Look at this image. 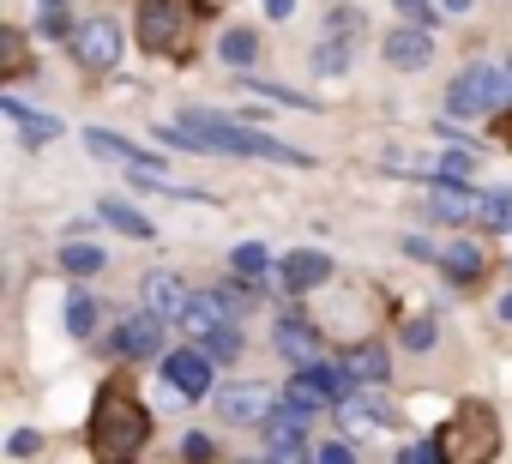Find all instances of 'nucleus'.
<instances>
[{"label": "nucleus", "instance_id": "ddd939ff", "mask_svg": "<svg viewBox=\"0 0 512 464\" xmlns=\"http://www.w3.org/2000/svg\"><path fill=\"white\" fill-rule=\"evenodd\" d=\"M217 410H223V422H241V428H253V422H272V392H260V386H223L217 392Z\"/></svg>", "mask_w": 512, "mask_h": 464}, {"label": "nucleus", "instance_id": "c9c22d12", "mask_svg": "<svg viewBox=\"0 0 512 464\" xmlns=\"http://www.w3.org/2000/svg\"><path fill=\"white\" fill-rule=\"evenodd\" d=\"M31 452H43V434L37 428H19L13 434V458H31Z\"/></svg>", "mask_w": 512, "mask_h": 464}, {"label": "nucleus", "instance_id": "20e7f679", "mask_svg": "<svg viewBox=\"0 0 512 464\" xmlns=\"http://www.w3.org/2000/svg\"><path fill=\"white\" fill-rule=\"evenodd\" d=\"M187 37H193V7L187 0H139V43L151 55L187 61Z\"/></svg>", "mask_w": 512, "mask_h": 464}, {"label": "nucleus", "instance_id": "72a5a7b5", "mask_svg": "<svg viewBox=\"0 0 512 464\" xmlns=\"http://www.w3.org/2000/svg\"><path fill=\"white\" fill-rule=\"evenodd\" d=\"M181 458H187V464H211V440H205V434H187V440H181Z\"/></svg>", "mask_w": 512, "mask_h": 464}, {"label": "nucleus", "instance_id": "f704fd0d", "mask_svg": "<svg viewBox=\"0 0 512 464\" xmlns=\"http://www.w3.org/2000/svg\"><path fill=\"white\" fill-rule=\"evenodd\" d=\"M314 464H356V452H350L344 440H326V446L314 452Z\"/></svg>", "mask_w": 512, "mask_h": 464}, {"label": "nucleus", "instance_id": "a19ab883", "mask_svg": "<svg viewBox=\"0 0 512 464\" xmlns=\"http://www.w3.org/2000/svg\"><path fill=\"white\" fill-rule=\"evenodd\" d=\"M500 320H512V290H506V296H500Z\"/></svg>", "mask_w": 512, "mask_h": 464}, {"label": "nucleus", "instance_id": "473e14b6", "mask_svg": "<svg viewBox=\"0 0 512 464\" xmlns=\"http://www.w3.org/2000/svg\"><path fill=\"white\" fill-rule=\"evenodd\" d=\"M404 344H410V350H428V344H434V320H410V326H404Z\"/></svg>", "mask_w": 512, "mask_h": 464}, {"label": "nucleus", "instance_id": "6ab92c4d", "mask_svg": "<svg viewBox=\"0 0 512 464\" xmlns=\"http://www.w3.org/2000/svg\"><path fill=\"white\" fill-rule=\"evenodd\" d=\"M0 115H7V121H19L25 145H49V139H61V121H55V115H37V109H25L19 97H0Z\"/></svg>", "mask_w": 512, "mask_h": 464}, {"label": "nucleus", "instance_id": "a878e982", "mask_svg": "<svg viewBox=\"0 0 512 464\" xmlns=\"http://www.w3.org/2000/svg\"><path fill=\"white\" fill-rule=\"evenodd\" d=\"M67 332H73V338H91V332H97V296H91V290H73V302H67Z\"/></svg>", "mask_w": 512, "mask_h": 464}, {"label": "nucleus", "instance_id": "bb28decb", "mask_svg": "<svg viewBox=\"0 0 512 464\" xmlns=\"http://www.w3.org/2000/svg\"><path fill=\"white\" fill-rule=\"evenodd\" d=\"M0 73H7V79H25L31 73V55H25V37L19 31H0Z\"/></svg>", "mask_w": 512, "mask_h": 464}, {"label": "nucleus", "instance_id": "ea45409f", "mask_svg": "<svg viewBox=\"0 0 512 464\" xmlns=\"http://www.w3.org/2000/svg\"><path fill=\"white\" fill-rule=\"evenodd\" d=\"M476 0H440V13H470Z\"/></svg>", "mask_w": 512, "mask_h": 464}, {"label": "nucleus", "instance_id": "f257e3e1", "mask_svg": "<svg viewBox=\"0 0 512 464\" xmlns=\"http://www.w3.org/2000/svg\"><path fill=\"white\" fill-rule=\"evenodd\" d=\"M157 139L169 151H223V157H266V163H290V169H308L314 157L260 133V127H241L217 109H181V127H157Z\"/></svg>", "mask_w": 512, "mask_h": 464}, {"label": "nucleus", "instance_id": "2f4dec72", "mask_svg": "<svg viewBox=\"0 0 512 464\" xmlns=\"http://www.w3.org/2000/svg\"><path fill=\"white\" fill-rule=\"evenodd\" d=\"M37 31H43V37H73V25H67V13H61V7H43Z\"/></svg>", "mask_w": 512, "mask_h": 464}, {"label": "nucleus", "instance_id": "7ed1b4c3", "mask_svg": "<svg viewBox=\"0 0 512 464\" xmlns=\"http://www.w3.org/2000/svg\"><path fill=\"white\" fill-rule=\"evenodd\" d=\"M440 446V464H494L500 452V416L488 404H458L446 416V428L434 434Z\"/></svg>", "mask_w": 512, "mask_h": 464}, {"label": "nucleus", "instance_id": "393cba45", "mask_svg": "<svg viewBox=\"0 0 512 464\" xmlns=\"http://www.w3.org/2000/svg\"><path fill=\"white\" fill-rule=\"evenodd\" d=\"M217 55H223V67H235V73H247V67H253V55H260V37H253V31H223V43H217Z\"/></svg>", "mask_w": 512, "mask_h": 464}, {"label": "nucleus", "instance_id": "c03bdc74", "mask_svg": "<svg viewBox=\"0 0 512 464\" xmlns=\"http://www.w3.org/2000/svg\"><path fill=\"white\" fill-rule=\"evenodd\" d=\"M37 7H67V0H37Z\"/></svg>", "mask_w": 512, "mask_h": 464}, {"label": "nucleus", "instance_id": "37998d69", "mask_svg": "<svg viewBox=\"0 0 512 464\" xmlns=\"http://www.w3.org/2000/svg\"><path fill=\"white\" fill-rule=\"evenodd\" d=\"M500 73H506V97H512V61H500Z\"/></svg>", "mask_w": 512, "mask_h": 464}, {"label": "nucleus", "instance_id": "412c9836", "mask_svg": "<svg viewBox=\"0 0 512 464\" xmlns=\"http://www.w3.org/2000/svg\"><path fill=\"white\" fill-rule=\"evenodd\" d=\"M476 229H482V236H506V229H512V193H506V187H482V199H476Z\"/></svg>", "mask_w": 512, "mask_h": 464}, {"label": "nucleus", "instance_id": "7c9ffc66", "mask_svg": "<svg viewBox=\"0 0 512 464\" xmlns=\"http://www.w3.org/2000/svg\"><path fill=\"white\" fill-rule=\"evenodd\" d=\"M314 67H320V73H344V67H350V49H344V43H326V49L314 55Z\"/></svg>", "mask_w": 512, "mask_h": 464}, {"label": "nucleus", "instance_id": "0eeeda50", "mask_svg": "<svg viewBox=\"0 0 512 464\" xmlns=\"http://www.w3.org/2000/svg\"><path fill=\"white\" fill-rule=\"evenodd\" d=\"M350 386H356V374H350L344 362H308V368H296L284 404H296V410H320V404H332V410H338V404L350 398Z\"/></svg>", "mask_w": 512, "mask_h": 464}, {"label": "nucleus", "instance_id": "aec40b11", "mask_svg": "<svg viewBox=\"0 0 512 464\" xmlns=\"http://www.w3.org/2000/svg\"><path fill=\"white\" fill-rule=\"evenodd\" d=\"M338 428H344V434H356V440H368V434H380V428H386V410L350 392V398L338 404Z\"/></svg>", "mask_w": 512, "mask_h": 464}, {"label": "nucleus", "instance_id": "dca6fc26", "mask_svg": "<svg viewBox=\"0 0 512 464\" xmlns=\"http://www.w3.org/2000/svg\"><path fill=\"white\" fill-rule=\"evenodd\" d=\"M278 278H284V290H290V296H302V290H320V284L332 278V260H326V254H314V248H296V254H284V260H278Z\"/></svg>", "mask_w": 512, "mask_h": 464}, {"label": "nucleus", "instance_id": "e433bc0d", "mask_svg": "<svg viewBox=\"0 0 512 464\" xmlns=\"http://www.w3.org/2000/svg\"><path fill=\"white\" fill-rule=\"evenodd\" d=\"M398 13L416 19V25H434V0H398Z\"/></svg>", "mask_w": 512, "mask_h": 464}, {"label": "nucleus", "instance_id": "9b49d317", "mask_svg": "<svg viewBox=\"0 0 512 464\" xmlns=\"http://www.w3.org/2000/svg\"><path fill=\"white\" fill-rule=\"evenodd\" d=\"M476 187L470 181H452V175H434V187H428V211H434V223H476Z\"/></svg>", "mask_w": 512, "mask_h": 464}, {"label": "nucleus", "instance_id": "4be33fe9", "mask_svg": "<svg viewBox=\"0 0 512 464\" xmlns=\"http://www.w3.org/2000/svg\"><path fill=\"white\" fill-rule=\"evenodd\" d=\"M97 217H103L109 229H121V236H133V242H151V236H157L151 217H139L127 199H97Z\"/></svg>", "mask_w": 512, "mask_h": 464}, {"label": "nucleus", "instance_id": "cd10ccee", "mask_svg": "<svg viewBox=\"0 0 512 464\" xmlns=\"http://www.w3.org/2000/svg\"><path fill=\"white\" fill-rule=\"evenodd\" d=\"M434 175H452V181H470V175H476V151H470V145H452V151H446V157L434 163Z\"/></svg>", "mask_w": 512, "mask_h": 464}, {"label": "nucleus", "instance_id": "f8f14e48", "mask_svg": "<svg viewBox=\"0 0 512 464\" xmlns=\"http://www.w3.org/2000/svg\"><path fill=\"white\" fill-rule=\"evenodd\" d=\"M380 55H386V67H398V73H422V67L434 61V37H428L422 25H404V31H386Z\"/></svg>", "mask_w": 512, "mask_h": 464}, {"label": "nucleus", "instance_id": "5701e85b", "mask_svg": "<svg viewBox=\"0 0 512 464\" xmlns=\"http://www.w3.org/2000/svg\"><path fill=\"white\" fill-rule=\"evenodd\" d=\"M338 362H344V368H350L362 386H374V380H386V374H392V356H386V344H356V350H350V356H338Z\"/></svg>", "mask_w": 512, "mask_h": 464}, {"label": "nucleus", "instance_id": "c85d7f7f", "mask_svg": "<svg viewBox=\"0 0 512 464\" xmlns=\"http://www.w3.org/2000/svg\"><path fill=\"white\" fill-rule=\"evenodd\" d=\"M229 266H235V278H260V272H266V248H260V242H241V248L229 254Z\"/></svg>", "mask_w": 512, "mask_h": 464}, {"label": "nucleus", "instance_id": "6e6552de", "mask_svg": "<svg viewBox=\"0 0 512 464\" xmlns=\"http://www.w3.org/2000/svg\"><path fill=\"white\" fill-rule=\"evenodd\" d=\"M73 55H79L85 73H109V67L121 61V31H115V19H85V25L73 31Z\"/></svg>", "mask_w": 512, "mask_h": 464}, {"label": "nucleus", "instance_id": "f03ea898", "mask_svg": "<svg viewBox=\"0 0 512 464\" xmlns=\"http://www.w3.org/2000/svg\"><path fill=\"white\" fill-rule=\"evenodd\" d=\"M91 458L97 464H133L151 446V410L139 404V392L127 380H109L91 404Z\"/></svg>", "mask_w": 512, "mask_h": 464}, {"label": "nucleus", "instance_id": "39448f33", "mask_svg": "<svg viewBox=\"0 0 512 464\" xmlns=\"http://www.w3.org/2000/svg\"><path fill=\"white\" fill-rule=\"evenodd\" d=\"M247 302H253V290H199V296L187 302L181 326H187V338H193V344H205L211 332H241Z\"/></svg>", "mask_w": 512, "mask_h": 464}, {"label": "nucleus", "instance_id": "4c0bfd02", "mask_svg": "<svg viewBox=\"0 0 512 464\" xmlns=\"http://www.w3.org/2000/svg\"><path fill=\"white\" fill-rule=\"evenodd\" d=\"M398 464H440V446H404Z\"/></svg>", "mask_w": 512, "mask_h": 464}, {"label": "nucleus", "instance_id": "f3484780", "mask_svg": "<svg viewBox=\"0 0 512 464\" xmlns=\"http://www.w3.org/2000/svg\"><path fill=\"white\" fill-rule=\"evenodd\" d=\"M428 260H440L452 284H476V278L488 272V248H482V242H452V248H434Z\"/></svg>", "mask_w": 512, "mask_h": 464}, {"label": "nucleus", "instance_id": "79ce46f5", "mask_svg": "<svg viewBox=\"0 0 512 464\" xmlns=\"http://www.w3.org/2000/svg\"><path fill=\"white\" fill-rule=\"evenodd\" d=\"M500 139H506V151H512V115H506V121H500Z\"/></svg>", "mask_w": 512, "mask_h": 464}, {"label": "nucleus", "instance_id": "c756f323", "mask_svg": "<svg viewBox=\"0 0 512 464\" xmlns=\"http://www.w3.org/2000/svg\"><path fill=\"white\" fill-rule=\"evenodd\" d=\"M199 350H205L211 362H235V356H241V332H211Z\"/></svg>", "mask_w": 512, "mask_h": 464}, {"label": "nucleus", "instance_id": "a211bd4d", "mask_svg": "<svg viewBox=\"0 0 512 464\" xmlns=\"http://www.w3.org/2000/svg\"><path fill=\"white\" fill-rule=\"evenodd\" d=\"M272 344H278V356L296 362V368H308V362L320 356V338H314L308 320H278V338H272Z\"/></svg>", "mask_w": 512, "mask_h": 464}, {"label": "nucleus", "instance_id": "9d476101", "mask_svg": "<svg viewBox=\"0 0 512 464\" xmlns=\"http://www.w3.org/2000/svg\"><path fill=\"white\" fill-rule=\"evenodd\" d=\"M163 380H169L181 398H205V392H211V356H205L199 344L169 350V356H163Z\"/></svg>", "mask_w": 512, "mask_h": 464}, {"label": "nucleus", "instance_id": "4468645a", "mask_svg": "<svg viewBox=\"0 0 512 464\" xmlns=\"http://www.w3.org/2000/svg\"><path fill=\"white\" fill-rule=\"evenodd\" d=\"M139 302H145V314H157V320H181L187 314V284L175 278V272H151L145 284H139Z\"/></svg>", "mask_w": 512, "mask_h": 464}, {"label": "nucleus", "instance_id": "b1692460", "mask_svg": "<svg viewBox=\"0 0 512 464\" xmlns=\"http://www.w3.org/2000/svg\"><path fill=\"white\" fill-rule=\"evenodd\" d=\"M55 266H61L67 278H97V272H103V248H91V242H67V248L55 254Z\"/></svg>", "mask_w": 512, "mask_h": 464}, {"label": "nucleus", "instance_id": "423d86ee", "mask_svg": "<svg viewBox=\"0 0 512 464\" xmlns=\"http://www.w3.org/2000/svg\"><path fill=\"white\" fill-rule=\"evenodd\" d=\"M500 103H506V73H500V67H464V73L446 85V115H458V121L494 115Z\"/></svg>", "mask_w": 512, "mask_h": 464}, {"label": "nucleus", "instance_id": "58836bf2", "mask_svg": "<svg viewBox=\"0 0 512 464\" xmlns=\"http://www.w3.org/2000/svg\"><path fill=\"white\" fill-rule=\"evenodd\" d=\"M296 13V0H266V19H290Z\"/></svg>", "mask_w": 512, "mask_h": 464}, {"label": "nucleus", "instance_id": "2eb2a0df", "mask_svg": "<svg viewBox=\"0 0 512 464\" xmlns=\"http://www.w3.org/2000/svg\"><path fill=\"white\" fill-rule=\"evenodd\" d=\"M85 151H91V157H109V163H127V169H157V175H163V157H157V151L127 145L121 133H103V127L85 133Z\"/></svg>", "mask_w": 512, "mask_h": 464}, {"label": "nucleus", "instance_id": "1a4fd4ad", "mask_svg": "<svg viewBox=\"0 0 512 464\" xmlns=\"http://www.w3.org/2000/svg\"><path fill=\"white\" fill-rule=\"evenodd\" d=\"M115 356H133V362H151V356H163V320L157 314H127L109 338H103Z\"/></svg>", "mask_w": 512, "mask_h": 464}]
</instances>
